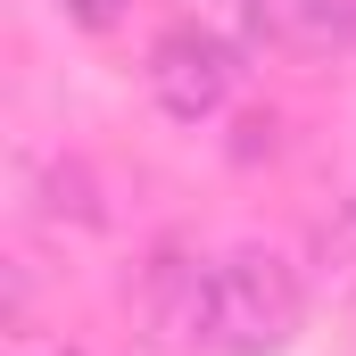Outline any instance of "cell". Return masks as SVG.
I'll use <instances>...</instances> for the list:
<instances>
[{
  "label": "cell",
  "mask_w": 356,
  "mask_h": 356,
  "mask_svg": "<svg viewBox=\"0 0 356 356\" xmlns=\"http://www.w3.org/2000/svg\"><path fill=\"white\" fill-rule=\"evenodd\" d=\"M348 241H356V199H348Z\"/></svg>",
  "instance_id": "obj_7"
},
{
  "label": "cell",
  "mask_w": 356,
  "mask_h": 356,
  "mask_svg": "<svg viewBox=\"0 0 356 356\" xmlns=\"http://www.w3.org/2000/svg\"><path fill=\"white\" fill-rule=\"evenodd\" d=\"M141 315L158 340H216V266L207 257H158L141 282Z\"/></svg>",
  "instance_id": "obj_3"
},
{
  "label": "cell",
  "mask_w": 356,
  "mask_h": 356,
  "mask_svg": "<svg viewBox=\"0 0 356 356\" xmlns=\"http://www.w3.org/2000/svg\"><path fill=\"white\" fill-rule=\"evenodd\" d=\"M273 33H298V42H348L356 33V0H266Z\"/></svg>",
  "instance_id": "obj_4"
},
{
  "label": "cell",
  "mask_w": 356,
  "mask_h": 356,
  "mask_svg": "<svg viewBox=\"0 0 356 356\" xmlns=\"http://www.w3.org/2000/svg\"><path fill=\"white\" fill-rule=\"evenodd\" d=\"M298 323V282L282 257H224L216 266V340L207 348H232V356H257L273 340H290Z\"/></svg>",
  "instance_id": "obj_1"
},
{
  "label": "cell",
  "mask_w": 356,
  "mask_h": 356,
  "mask_svg": "<svg viewBox=\"0 0 356 356\" xmlns=\"http://www.w3.org/2000/svg\"><path fill=\"white\" fill-rule=\"evenodd\" d=\"M67 17H75L83 33H108V25L124 17V0H67Z\"/></svg>",
  "instance_id": "obj_6"
},
{
  "label": "cell",
  "mask_w": 356,
  "mask_h": 356,
  "mask_svg": "<svg viewBox=\"0 0 356 356\" xmlns=\"http://www.w3.org/2000/svg\"><path fill=\"white\" fill-rule=\"evenodd\" d=\"M149 91H158V108H166V116L199 124V116H216V108H224V91H232V50H224L216 33L182 25V33H166V42L149 50Z\"/></svg>",
  "instance_id": "obj_2"
},
{
  "label": "cell",
  "mask_w": 356,
  "mask_h": 356,
  "mask_svg": "<svg viewBox=\"0 0 356 356\" xmlns=\"http://www.w3.org/2000/svg\"><path fill=\"white\" fill-rule=\"evenodd\" d=\"M42 216H50V224H99V216H108V207H99V182H91V166H75V158H58V166H50V175H42Z\"/></svg>",
  "instance_id": "obj_5"
}]
</instances>
